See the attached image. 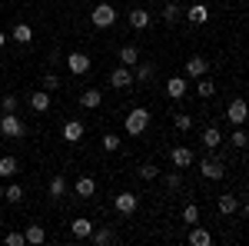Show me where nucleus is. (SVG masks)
Segmentation results:
<instances>
[{
	"label": "nucleus",
	"mask_w": 249,
	"mask_h": 246,
	"mask_svg": "<svg viewBox=\"0 0 249 246\" xmlns=\"http://www.w3.org/2000/svg\"><path fill=\"white\" fill-rule=\"evenodd\" d=\"M123 127H126L130 136H140V133L150 127V110H146V107H133V110L126 114V120H123Z\"/></svg>",
	"instance_id": "nucleus-1"
},
{
	"label": "nucleus",
	"mask_w": 249,
	"mask_h": 246,
	"mask_svg": "<svg viewBox=\"0 0 249 246\" xmlns=\"http://www.w3.org/2000/svg\"><path fill=\"white\" fill-rule=\"evenodd\" d=\"M90 20H93L96 30H107V27H113V23H116V10H113V3H96L93 14H90Z\"/></svg>",
	"instance_id": "nucleus-2"
},
{
	"label": "nucleus",
	"mask_w": 249,
	"mask_h": 246,
	"mask_svg": "<svg viewBox=\"0 0 249 246\" xmlns=\"http://www.w3.org/2000/svg\"><path fill=\"white\" fill-rule=\"evenodd\" d=\"M0 133L10 136V140H20V136L27 133V127H23V120H20L17 114H3L0 116Z\"/></svg>",
	"instance_id": "nucleus-3"
},
{
	"label": "nucleus",
	"mask_w": 249,
	"mask_h": 246,
	"mask_svg": "<svg viewBox=\"0 0 249 246\" xmlns=\"http://www.w3.org/2000/svg\"><path fill=\"white\" fill-rule=\"evenodd\" d=\"M110 87H113V90H130V87H133V67H123V63H120L113 74H110Z\"/></svg>",
	"instance_id": "nucleus-4"
},
{
	"label": "nucleus",
	"mask_w": 249,
	"mask_h": 246,
	"mask_svg": "<svg viewBox=\"0 0 249 246\" xmlns=\"http://www.w3.org/2000/svg\"><path fill=\"white\" fill-rule=\"evenodd\" d=\"M67 67H70L73 76H83V74H90V57L80 54V50H70V54H67Z\"/></svg>",
	"instance_id": "nucleus-5"
},
{
	"label": "nucleus",
	"mask_w": 249,
	"mask_h": 246,
	"mask_svg": "<svg viewBox=\"0 0 249 246\" xmlns=\"http://www.w3.org/2000/svg\"><path fill=\"white\" fill-rule=\"evenodd\" d=\"M113 207H116V213H123V216H133L136 207H140V196L126 189V193H120V196L113 200Z\"/></svg>",
	"instance_id": "nucleus-6"
},
{
	"label": "nucleus",
	"mask_w": 249,
	"mask_h": 246,
	"mask_svg": "<svg viewBox=\"0 0 249 246\" xmlns=\"http://www.w3.org/2000/svg\"><path fill=\"white\" fill-rule=\"evenodd\" d=\"M226 120H230L232 127H243L246 123V100L243 96H236L230 107H226Z\"/></svg>",
	"instance_id": "nucleus-7"
},
{
	"label": "nucleus",
	"mask_w": 249,
	"mask_h": 246,
	"mask_svg": "<svg viewBox=\"0 0 249 246\" xmlns=\"http://www.w3.org/2000/svg\"><path fill=\"white\" fill-rule=\"evenodd\" d=\"M170 160H173V167L176 170H186V167H193V150L190 147H173V153H170Z\"/></svg>",
	"instance_id": "nucleus-8"
},
{
	"label": "nucleus",
	"mask_w": 249,
	"mask_h": 246,
	"mask_svg": "<svg viewBox=\"0 0 249 246\" xmlns=\"http://www.w3.org/2000/svg\"><path fill=\"white\" fill-rule=\"evenodd\" d=\"M183 70H186V76H206L210 74V63H206V57H190L186 63H183Z\"/></svg>",
	"instance_id": "nucleus-9"
},
{
	"label": "nucleus",
	"mask_w": 249,
	"mask_h": 246,
	"mask_svg": "<svg viewBox=\"0 0 249 246\" xmlns=\"http://www.w3.org/2000/svg\"><path fill=\"white\" fill-rule=\"evenodd\" d=\"M199 173H203L206 180H223V176H226L223 163H219L216 156H213V160H203V163H199Z\"/></svg>",
	"instance_id": "nucleus-10"
},
{
	"label": "nucleus",
	"mask_w": 249,
	"mask_h": 246,
	"mask_svg": "<svg viewBox=\"0 0 249 246\" xmlns=\"http://www.w3.org/2000/svg\"><path fill=\"white\" fill-rule=\"evenodd\" d=\"M186 20L196 23V27H203V23L210 20V7H206V3H193V7H186Z\"/></svg>",
	"instance_id": "nucleus-11"
},
{
	"label": "nucleus",
	"mask_w": 249,
	"mask_h": 246,
	"mask_svg": "<svg viewBox=\"0 0 249 246\" xmlns=\"http://www.w3.org/2000/svg\"><path fill=\"white\" fill-rule=\"evenodd\" d=\"M166 96L170 100H183L186 96V76H170L166 80Z\"/></svg>",
	"instance_id": "nucleus-12"
},
{
	"label": "nucleus",
	"mask_w": 249,
	"mask_h": 246,
	"mask_svg": "<svg viewBox=\"0 0 249 246\" xmlns=\"http://www.w3.org/2000/svg\"><path fill=\"white\" fill-rule=\"evenodd\" d=\"M70 233H73V240H90V233H93V223H90L87 216H77V220L70 223Z\"/></svg>",
	"instance_id": "nucleus-13"
},
{
	"label": "nucleus",
	"mask_w": 249,
	"mask_h": 246,
	"mask_svg": "<svg viewBox=\"0 0 249 246\" xmlns=\"http://www.w3.org/2000/svg\"><path fill=\"white\" fill-rule=\"evenodd\" d=\"M63 140H67V143H80V140H83V123H80V120H67V123H63Z\"/></svg>",
	"instance_id": "nucleus-14"
},
{
	"label": "nucleus",
	"mask_w": 249,
	"mask_h": 246,
	"mask_svg": "<svg viewBox=\"0 0 249 246\" xmlns=\"http://www.w3.org/2000/svg\"><path fill=\"white\" fill-rule=\"evenodd\" d=\"M190 243L193 246H210L213 243V233L206 227H199V223H193V229H190Z\"/></svg>",
	"instance_id": "nucleus-15"
},
{
	"label": "nucleus",
	"mask_w": 249,
	"mask_h": 246,
	"mask_svg": "<svg viewBox=\"0 0 249 246\" xmlns=\"http://www.w3.org/2000/svg\"><path fill=\"white\" fill-rule=\"evenodd\" d=\"M30 107H34L37 114H47V110H50V90H34V94H30Z\"/></svg>",
	"instance_id": "nucleus-16"
},
{
	"label": "nucleus",
	"mask_w": 249,
	"mask_h": 246,
	"mask_svg": "<svg viewBox=\"0 0 249 246\" xmlns=\"http://www.w3.org/2000/svg\"><path fill=\"white\" fill-rule=\"evenodd\" d=\"M100 103H103V94H100L96 87H90V90L80 94V107H87V110H96Z\"/></svg>",
	"instance_id": "nucleus-17"
},
{
	"label": "nucleus",
	"mask_w": 249,
	"mask_h": 246,
	"mask_svg": "<svg viewBox=\"0 0 249 246\" xmlns=\"http://www.w3.org/2000/svg\"><path fill=\"white\" fill-rule=\"evenodd\" d=\"M156 76V63H133V80L140 83H150Z\"/></svg>",
	"instance_id": "nucleus-18"
},
{
	"label": "nucleus",
	"mask_w": 249,
	"mask_h": 246,
	"mask_svg": "<svg viewBox=\"0 0 249 246\" xmlns=\"http://www.w3.org/2000/svg\"><path fill=\"white\" fill-rule=\"evenodd\" d=\"M73 193H77L80 200L93 196V193H96V180H93V176H80V180H77V187H73Z\"/></svg>",
	"instance_id": "nucleus-19"
},
{
	"label": "nucleus",
	"mask_w": 249,
	"mask_h": 246,
	"mask_svg": "<svg viewBox=\"0 0 249 246\" xmlns=\"http://www.w3.org/2000/svg\"><path fill=\"white\" fill-rule=\"evenodd\" d=\"M219 143H223V133H219V127H206V130H203V147H206V150H216Z\"/></svg>",
	"instance_id": "nucleus-20"
},
{
	"label": "nucleus",
	"mask_w": 249,
	"mask_h": 246,
	"mask_svg": "<svg viewBox=\"0 0 249 246\" xmlns=\"http://www.w3.org/2000/svg\"><path fill=\"white\" fill-rule=\"evenodd\" d=\"M216 207H219V213H223V216H232V213H236V207H239V200H236L232 193H223V196L216 200Z\"/></svg>",
	"instance_id": "nucleus-21"
},
{
	"label": "nucleus",
	"mask_w": 249,
	"mask_h": 246,
	"mask_svg": "<svg viewBox=\"0 0 249 246\" xmlns=\"http://www.w3.org/2000/svg\"><path fill=\"white\" fill-rule=\"evenodd\" d=\"M90 240H93L96 246H110L116 240V233L110 227H100V229H93V233H90Z\"/></svg>",
	"instance_id": "nucleus-22"
},
{
	"label": "nucleus",
	"mask_w": 249,
	"mask_h": 246,
	"mask_svg": "<svg viewBox=\"0 0 249 246\" xmlns=\"http://www.w3.org/2000/svg\"><path fill=\"white\" fill-rule=\"evenodd\" d=\"M120 63H123V67H133V63H140V50H136L133 43L120 47Z\"/></svg>",
	"instance_id": "nucleus-23"
},
{
	"label": "nucleus",
	"mask_w": 249,
	"mask_h": 246,
	"mask_svg": "<svg viewBox=\"0 0 249 246\" xmlns=\"http://www.w3.org/2000/svg\"><path fill=\"white\" fill-rule=\"evenodd\" d=\"M130 27L133 30H146L150 27V10H130Z\"/></svg>",
	"instance_id": "nucleus-24"
},
{
	"label": "nucleus",
	"mask_w": 249,
	"mask_h": 246,
	"mask_svg": "<svg viewBox=\"0 0 249 246\" xmlns=\"http://www.w3.org/2000/svg\"><path fill=\"white\" fill-rule=\"evenodd\" d=\"M10 40H17V43H30V40H34L30 23H14V34H10Z\"/></svg>",
	"instance_id": "nucleus-25"
},
{
	"label": "nucleus",
	"mask_w": 249,
	"mask_h": 246,
	"mask_svg": "<svg viewBox=\"0 0 249 246\" xmlns=\"http://www.w3.org/2000/svg\"><path fill=\"white\" fill-rule=\"evenodd\" d=\"M23 240H27L30 246H37V243H43V240H47V233H43V227H40V223H30V227H27V233H23Z\"/></svg>",
	"instance_id": "nucleus-26"
},
{
	"label": "nucleus",
	"mask_w": 249,
	"mask_h": 246,
	"mask_svg": "<svg viewBox=\"0 0 249 246\" xmlns=\"http://www.w3.org/2000/svg\"><path fill=\"white\" fill-rule=\"evenodd\" d=\"M47 193H50L53 200L67 196V180H63V176H53V180H50V187H47Z\"/></svg>",
	"instance_id": "nucleus-27"
},
{
	"label": "nucleus",
	"mask_w": 249,
	"mask_h": 246,
	"mask_svg": "<svg viewBox=\"0 0 249 246\" xmlns=\"http://www.w3.org/2000/svg\"><path fill=\"white\" fill-rule=\"evenodd\" d=\"M17 156H0V176H17Z\"/></svg>",
	"instance_id": "nucleus-28"
},
{
	"label": "nucleus",
	"mask_w": 249,
	"mask_h": 246,
	"mask_svg": "<svg viewBox=\"0 0 249 246\" xmlns=\"http://www.w3.org/2000/svg\"><path fill=\"white\" fill-rule=\"evenodd\" d=\"M179 17H183V10H179L176 3H166V7H163V23H166V27H173Z\"/></svg>",
	"instance_id": "nucleus-29"
},
{
	"label": "nucleus",
	"mask_w": 249,
	"mask_h": 246,
	"mask_svg": "<svg viewBox=\"0 0 249 246\" xmlns=\"http://www.w3.org/2000/svg\"><path fill=\"white\" fill-rule=\"evenodd\" d=\"M196 94H199V96H206V100H210V96L216 94V83H213L210 76H199V83H196Z\"/></svg>",
	"instance_id": "nucleus-30"
},
{
	"label": "nucleus",
	"mask_w": 249,
	"mask_h": 246,
	"mask_svg": "<svg viewBox=\"0 0 249 246\" xmlns=\"http://www.w3.org/2000/svg\"><path fill=\"white\" fill-rule=\"evenodd\" d=\"M100 143H103V150H107V153H116V150H120V147H123V140H120L116 133H107V136H103Z\"/></svg>",
	"instance_id": "nucleus-31"
},
{
	"label": "nucleus",
	"mask_w": 249,
	"mask_h": 246,
	"mask_svg": "<svg viewBox=\"0 0 249 246\" xmlns=\"http://www.w3.org/2000/svg\"><path fill=\"white\" fill-rule=\"evenodd\" d=\"M20 200H23V189H20L17 183H14V187H7V189H3V203H14V207H17Z\"/></svg>",
	"instance_id": "nucleus-32"
},
{
	"label": "nucleus",
	"mask_w": 249,
	"mask_h": 246,
	"mask_svg": "<svg viewBox=\"0 0 249 246\" xmlns=\"http://www.w3.org/2000/svg\"><path fill=\"white\" fill-rule=\"evenodd\" d=\"M183 223H199V207H196V203H186V207H183Z\"/></svg>",
	"instance_id": "nucleus-33"
},
{
	"label": "nucleus",
	"mask_w": 249,
	"mask_h": 246,
	"mask_svg": "<svg viewBox=\"0 0 249 246\" xmlns=\"http://www.w3.org/2000/svg\"><path fill=\"white\" fill-rule=\"evenodd\" d=\"M163 183H166V189H179V187H183V173H179V170L166 173V180H163Z\"/></svg>",
	"instance_id": "nucleus-34"
},
{
	"label": "nucleus",
	"mask_w": 249,
	"mask_h": 246,
	"mask_svg": "<svg viewBox=\"0 0 249 246\" xmlns=\"http://www.w3.org/2000/svg\"><path fill=\"white\" fill-rule=\"evenodd\" d=\"M3 243H7V246H23L27 240H23V233H17V229H10V233H3Z\"/></svg>",
	"instance_id": "nucleus-35"
},
{
	"label": "nucleus",
	"mask_w": 249,
	"mask_h": 246,
	"mask_svg": "<svg viewBox=\"0 0 249 246\" xmlns=\"http://www.w3.org/2000/svg\"><path fill=\"white\" fill-rule=\"evenodd\" d=\"M0 110H3V114H17V96L7 94L3 100H0Z\"/></svg>",
	"instance_id": "nucleus-36"
},
{
	"label": "nucleus",
	"mask_w": 249,
	"mask_h": 246,
	"mask_svg": "<svg viewBox=\"0 0 249 246\" xmlns=\"http://www.w3.org/2000/svg\"><path fill=\"white\" fill-rule=\"evenodd\" d=\"M190 127H193V116L190 114H176V130H179V133H190Z\"/></svg>",
	"instance_id": "nucleus-37"
},
{
	"label": "nucleus",
	"mask_w": 249,
	"mask_h": 246,
	"mask_svg": "<svg viewBox=\"0 0 249 246\" xmlns=\"http://www.w3.org/2000/svg\"><path fill=\"white\" fill-rule=\"evenodd\" d=\"M140 176H143V180H156V176H160V167H156V163H143V167H140Z\"/></svg>",
	"instance_id": "nucleus-38"
},
{
	"label": "nucleus",
	"mask_w": 249,
	"mask_h": 246,
	"mask_svg": "<svg viewBox=\"0 0 249 246\" xmlns=\"http://www.w3.org/2000/svg\"><path fill=\"white\" fill-rule=\"evenodd\" d=\"M230 143H232V147H236V150H243V147H246V133H243V130H232Z\"/></svg>",
	"instance_id": "nucleus-39"
},
{
	"label": "nucleus",
	"mask_w": 249,
	"mask_h": 246,
	"mask_svg": "<svg viewBox=\"0 0 249 246\" xmlns=\"http://www.w3.org/2000/svg\"><path fill=\"white\" fill-rule=\"evenodd\" d=\"M57 87H60L57 74H43V90H57Z\"/></svg>",
	"instance_id": "nucleus-40"
},
{
	"label": "nucleus",
	"mask_w": 249,
	"mask_h": 246,
	"mask_svg": "<svg viewBox=\"0 0 249 246\" xmlns=\"http://www.w3.org/2000/svg\"><path fill=\"white\" fill-rule=\"evenodd\" d=\"M7 40H10V37H7V34H3V30H0V47H3V43H7Z\"/></svg>",
	"instance_id": "nucleus-41"
},
{
	"label": "nucleus",
	"mask_w": 249,
	"mask_h": 246,
	"mask_svg": "<svg viewBox=\"0 0 249 246\" xmlns=\"http://www.w3.org/2000/svg\"><path fill=\"white\" fill-rule=\"evenodd\" d=\"M0 203H3V187H0Z\"/></svg>",
	"instance_id": "nucleus-42"
},
{
	"label": "nucleus",
	"mask_w": 249,
	"mask_h": 246,
	"mask_svg": "<svg viewBox=\"0 0 249 246\" xmlns=\"http://www.w3.org/2000/svg\"><path fill=\"white\" fill-rule=\"evenodd\" d=\"M0 223H3V220H0Z\"/></svg>",
	"instance_id": "nucleus-43"
}]
</instances>
